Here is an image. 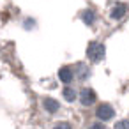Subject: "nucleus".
Instances as JSON below:
<instances>
[{"label": "nucleus", "instance_id": "1", "mask_svg": "<svg viewBox=\"0 0 129 129\" xmlns=\"http://www.w3.org/2000/svg\"><path fill=\"white\" fill-rule=\"evenodd\" d=\"M104 53H106L104 46H103L101 43H95V41H92V43L88 44V48H87V57H88L92 62L103 60V58H104Z\"/></svg>", "mask_w": 129, "mask_h": 129}, {"label": "nucleus", "instance_id": "2", "mask_svg": "<svg viewBox=\"0 0 129 129\" xmlns=\"http://www.w3.org/2000/svg\"><path fill=\"white\" fill-rule=\"evenodd\" d=\"M95 115H97L101 120H110V118L115 115V111H113V108H111L110 104L103 103V104H99V106H97V111H95Z\"/></svg>", "mask_w": 129, "mask_h": 129}, {"label": "nucleus", "instance_id": "3", "mask_svg": "<svg viewBox=\"0 0 129 129\" xmlns=\"http://www.w3.org/2000/svg\"><path fill=\"white\" fill-rule=\"evenodd\" d=\"M80 101H81V104H85V106L94 104V101H95V92H94L92 88H83V90L80 92Z\"/></svg>", "mask_w": 129, "mask_h": 129}, {"label": "nucleus", "instance_id": "4", "mask_svg": "<svg viewBox=\"0 0 129 129\" xmlns=\"http://www.w3.org/2000/svg\"><path fill=\"white\" fill-rule=\"evenodd\" d=\"M125 13H127V6H125V4H115V7L111 9L110 16H111L113 20H120V18L125 16Z\"/></svg>", "mask_w": 129, "mask_h": 129}, {"label": "nucleus", "instance_id": "5", "mask_svg": "<svg viewBox=\"0 0 129 129\" xmlns=\"http://www.w3.org/2000/svg\"><path fill=\"white\" fill-rule=\"evenodd\" d=\"M73 69L69 67V66H64V67H60V71H58V78H60V81H64V83H71V80H73Z\"/></svg>", "mask_w": 129, "mask_h": 129}, {"label": "nucleus", "instance_id": "6", "mask_svg": "<svg viewBox=\"0 0 129 129\" xmlns=\"http://www.w3.org/2000/svg\"><path fill=\"white\" fill-rule=\"evenodd\" d=\"M43 104H44V110L50 111V113H55V111L58 110V103H57L55 99H51V97H46V99L43 101Z\"/></svg>", "mask_w": 129, "mask_h": 129}, {"label": "nucleus", "instance_id": "7", "mask_svg": "<svg viewBox=\"0 0 129 129\" xmlns=\"http://www.w3.org/2000/svg\"><path fill=\"white\" fill-rule=\"evenodd\" d=\"M81 20H83L87 25H92V23H94V20H95V14H94V11H90V9L83 11V13H81Z\"/></svg>", "mask_w": 129, "mask_h": 129}, {"label": "nucleus", "instance_id": "8", "mask_svg": "<svg viewBox=\"0 0 129 129\" xmlns=\"http://www.w3.org/2000/svg\"><path fill=\"white\" fill-rule=\"evenodd\" d=\"M64 97H66L67 101H74L76 94H74V90H73V88H69V87H67V88L64 90Z\"/></svg>", "mask_w": 129, "mask_h": 129}, {"label": "nucleus", "instance_id": "9", "mask_svg": "<svg viewBox=\"0 0 129 129\" xmlns=\"http://www.w3.org/2000/svg\"><path fill=\"white\" fill-rule=\"evenodd\" d=\"M113 129H129V120H118Z\"/></svg>", "mask_w": 129, "mask_h": 129}, {"label": "nucleus", "instance_id": "10", "mask_svg": "<svg viewBox=\"0 0 129 129\" xmlns=\"http://www.w3.org/2000/svg\"><path fill=\"white\" fill-rule=\"evenodd\" d=\"M53 129H73V127H71L67 122H58V124H57Z\"/></svg>", "mask_w": 129, "mask_h": 129}, {"label": "nucleus", "instance_id": "11", "mask_svg": "<svg viewBox=\"0 0 129 129\" xmlns=\"http://www.w3.org/2000/svg\"><path fill=\"white\" fill-rule=\"evenodd\" d=\"M90 129H106V127H104L103 124H92V125H90Z\"/></svg>", "mask_w": 129, "mask_h": 129}]
</instances>
